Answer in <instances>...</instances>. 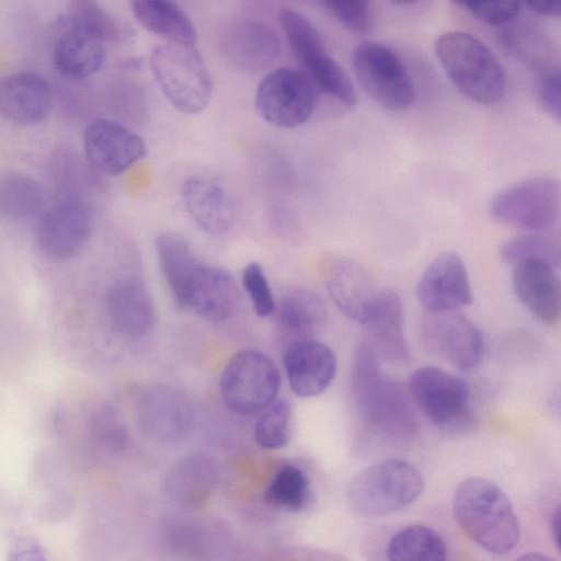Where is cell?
Returning a JSON list of instances; mask_svg holds the SVG:
<instances>
[{
	"mask_svg": "<svg viewBox=\"0 0 561 561\" xmlns=\"http://www.w3.org/2000/svg\"><path fill=\"white\" fill-rule=\"evenodd\" d=\"M156 249L163 278L181 309L208 321L233 316L240 294L226 270L203 261L175 232H161Z\"/></svg>",
	"mask_w": 561,
	"mask_h": 561,
	"instance_id": "1",
	"label": "cell"
},
{
	"mask_svg": "<svg viewBox=\"0 0 561 561\" xmlns=\"http://www.w3.org/2000/svg\"><path fill=\"white\" fill-rule=\"evenodd\" d=\"M352 392L359 417L374 435L398 445L413 438L416 419L407 391L382 373L379 357L365 340L354 354Z\"/></svg>",
	"mask_w": 561,
	"mask_h": 561,
	"instance_id": "2",
	"label": "cell"
},
{
	"mask_svg": "<svg viewBox=\"0 0 561 561\" xmlns=\"http://www.w3.org/2000/svg\"><path fill=\"white\" fill-rule=\"evenodd\" d=\"M456 522L489 552L504 554L519 540L520 526L506 493L494 482L472 477L458 484L451 501Z\"/></svg>",
	"mask_w": 561,
	"mask_h": 561,
	"instance_id": "3",
	"label": "cell"
},
{
	"mask_svg": "<svg viewBox=\"0 0 561 561\" xmlns=\"http://www.w3.org/2000/svg\"><path fill=\"white\" fill-rule=\"evenodd\" d=\"M435 53L462 95L483 105L502 100L506 90L503 68L480 39L465 32L450 31L436 39Z\"/></svg>",
	"mask_w": 561,
	"mask_h": 561,
	"instance_id": "4",
	"label": "cell"
},
{
	"mask_svg": "<svg viewBox=\"0 0 561 561\" xmlns=\"http://www.w3.org/2000/svg\"><path fill=\"white\" fill-rule=\"evenodd\" d=\"M423 489V477L412 463L385 459L353 478L347 489V503L358 515L381 516L409 506Z\"/></svg>",
	"mask_w": 561,
	"mask_h": 561,
	"instance_id": "5",
	"label": "cell"
},
{
	"mask_svg": "<svg viewBox=\"0 0 561 561\" xmlns=\"http://www.w3.org/2000/svg\"><path fill=\"white\" fill-rule=\"evenodd\" d=\"M152 75L168 101L184 114H197L211 95L209 70L195 46L167 42L150 55Z\"/></svg>",
	"mask_w": 561,
	"mask_h": 561,
	"instance_id": "6",
	"label": "cell"
},
{
	"mask_svg": "<svg viewBox=\"0 0 561 561\" xmlns=\"http://www.w3.org/2000/svg\"><path fill=\"white\" fill-rule=\"evenodd\" d=\"M279 21L296 59L316 89L346 106H354L357 103L355 87L346 71L329 55L316 26L301 13L289 9L279 12Z\"/></svg>",
	"mask_w": 561,
	"mask_h": 561,
	"instance_id": "7",
	"label": "cell"
},
{
	"mask_svg": "<svg viewBox=\"0 0 561 561\" xmlns=\"http://www.w3.org/2000/svg\"><path fill=\"white\" fill-rule=\"evenodd\" d=\"M560 184L548 175L514 183L499 191L489 204L491 217L500 224L527 231H545L560 214Z\"/></svg>",
	"mask_w": 561,
	"mask_h": 561,
	"instance_id": "8",
	"label": "cell"
},
{
	"mask_svg": "<svg viewBox=\"0 0 561 561\" xmlns=\"http://www.w3.org/2000/svg\"><path fill=\"white\" fill-rule=\"evenodd\" d=\"M279 386V370L272 358L256 350H244L225 366L220 393L230 411L250 415L264 410L275 399Z\"/></svg>",
	"mask_w": 561,
	"mask_h": 561,
	"instance_id": "9",
	"label": "cell"
},
{
	"mask_svg": "<svg viewBox=\"0 0 561 561\" xmlns=\"http://www.w3.org/2000/svg\"><path fill=\"white\" fill-rule=\"evenodd\" d=\"M352 59L359 84L375 102L393 111L411 106L415 98L413 82L391 48L365 42L355 48Z\"/></svg>",
	"mask_w": 561,
	"mask_h": 561,
	"instance_id": "10",
	"label": "cell"
},
{
	"mask_svg": "<svg viewBox=\"0 0 561 561\" xmlns=\"http://www.w3.org/2000/svg\"><path fill=\"white\" fill-rule=\"evenodd\" d=\"M317 92L305 71L287 67L276 68L259 83L255 108L268 124L278 128H294L311 116Z\"/></svg>",
	"mask_w": 561,
	"mask_h": 561,
	"instance_id": "11",
	"label": "cell"
},
{
	"mask_svg": "<svg viewBox=\"0 0 561 561\" xmlns=\"http://www.w3.org/2000/svg\"><path fill=\"white\" fill-rule=\"evenodd\" d=\"M408 392L424 416L439 427L457 428L469 421L468 385L453 374L420 367L409 378Z\"/></svg>",
	"mask_w": 561,
	"mask_h": 561,
	"instance_id": "12",
	"label": "cell"
},
{
	"mask_svg": "<svg viewBox=\"0 0 561 561\" xmlns=\"http://www.w3.org/2000/svg\"><path fill=\"white\" fill-rule=\"evenodd\" d=\"M421 340L433 356L460 370L476 368L483 356V339L476 324L459 310L426 311Z\"/></svg>",
	"mask_w": 561,
	"mask_h": 561,
	"instance_id": "13",
	"label": "cell"
},
{
	"mask_svg": "<svg viewBox=\"0 0 561 561\" xmlns=\"http://www.w3.org/2000/svg\"><path fill=\"white\" fill-rule=\"evenodd\" d=\"M91 231L90 206L78 195H70L42 215L36 227V241L48 257L67 260L83 249Z\"/></svg>",
	"mask_w": 561,
	"mask_h": 561,
	"instance_id": "14",
	"label": "cell"
},
{
	"mask_svg": "<svg viewBox=\"0 0 561 561\" xmlns=\"http://www.w3.org/2000/svg\"><path fill=\"white\" fill-rule=\"evenodd\" d=\"M319 274L336 307L358 323L365 320L383 289L365 267L343 255L322 257Z\"/></svg>",
	"mask_w": 561,
	"mask_h": 561,
	"instance_id": "15",
	"label": "cell"
},
{
	"mask_svg": "<svg viewBox=\"0 0 561 561\" xmlns=\"http://www.w3.org/2000/svg\"><path fill=\"white\" fill-rule=\"evenodd\" d=\"M84 153L96 172L115 176L127 171L146 154V144L139 135L123 124L98 118L83 131Z\"/></svg>",
	"mask_w": 561,
	"mask_h": 561,
	"instance_id": "16",
	"label": "cell"
},
{
	"mask_svg": "<svg viewBox=\"0 0 561 561\" xmlns=\"http://www.w3.org/2000/svg\"><path fill=\"white\" fill-rule=\"evenodd\" d=\"M51 60L64 77L83 80L96 73L106 59L105 43L66 14L51 27Z\"/></svg>",
	"mask_w": 561,
	"mask_h": 561,
	"instance_id": "17",
	"label": "cell"
},
{
	"mask_svg": "<svg viewBox=\"0 0 561 561\" xmlns=\"http://www.w3.org/2000/svg\"><path fill=\"white\" fill-rule=\"evenodd\" d=\"M416 297L425 311L459 310L472 302L466 266L455 252L437 255L416 284Z\"/></svg>",
	"mask_w": 561,
	"mask_h": 561,
	"instance_id": "18",
	"label": "cell"
},
{
	"mask_svg": "<svg viewBox=\"0 0 561 561\" xmlns=\"http://www.w3.org/2000/svg\"><path fill=\"white\" fill-rule=\"evenodd\" d=\"M106 309L114 330L127 339H142L154 329V301L144 280L136 275L119 278L110 287Z\"/></svg>",
	"mask_w": 561,
	"mask_h": 561,
	"instance_id": "19",
	"label": "cell"
},
{
	"mask_svg": "<svg viewBox=\"0 0 561 561\" xmlns=\"http://www.w3.org/2000/svg\"><path fill=\"white\" fill-rule=\"evenodd\" d=\"M284 366L293 392L302 398L325 391L336 374V357L324 343L302 337L286 350Z\"/></svg>",
	"mask_w": 561,
	"mask_h": 561,
	"instance_id": "20",
	"label": "cell"
},
{
	"mask_svg": "<svg viewBox=\"0 0 561 561\" xmlns=\"http://www.w3.org/2000/svg\"><path fill=\"white\" fill-rule=\"evenodd\" d=\"M49 82L32 71H20L0 79V114L13 124L32 126L44 122L53 108Z\"/></svg>",
	"mask_w": 561,
	"mask_h": 561,
	"instance_id": "21",
	"label": "cell"
},
{
	"mask_svg": "<svg viewBox=\"0 0 561 561\" xmlns=\"http://www.w3.org/2000/svg\"><path fill=\"white\" fill-rule=\"evenodd\" d=\"M138 414L145 434L160 443L181 439L193 422L188 400L178 390L165 386L152 387L142 393Z\"/></svg>",
	"mask_w": 561,
	"mask_h": 561,
	"instance_id": "22",
	"label": "cell"
},
{
	"mask_svg": "<svg viewBox=\"0 0 561 561\" xmlns=\"http://www.w3.org/2000/svg\"><path fill=\"white\" fill-rule=\"evenodd\" d=\"M513 266L512 284L518 300L541 322L556 324L561 311L557 267L538 259L524 260Z\"/></svg>",
	"mask_w": 561,
	"mask_h": 561,
	"instance_id": "23",
	"label": "cell"
},
{
	"mask_svg": "<svg viewBox=\"0 0 561 561\" xmlns=\"http://www.w3.org/2000/svg\"><path fill=\"white\" fill-rule=\"evenodd\" d=\"M185 208L205 232L226 233L237 217V201L219 180L208 175L188 178L182 188Z\"/></svg>",
	"mask_w": 561,
	"mask_h": 561,
	"instance_id": "24",
	"label": "cell"
},
{
	"mask_svg": "<svg viewBox=\"0 0 561 561\" xmlns=\"http://www.w3.org/2000/svg\"><path fill=\"white\" fill-rule=\"evenodd\" d=\"M365 341L379 358L391 363L405 362L410 350L404 339V310L401 298L383 288L376 304L360 323Z\"/></svg>",
	"mask_w": 561,
	"mask_h": 561,
	"instance_id": "25",
	"label": "cell"
},
{
	"mask_svg": "<svg viewBox=\"0 0 561 561\" xmlns=\"http://www.w3.org/2000/svg\"><path fill=\"white\" fill-rule=\"evenodd\" d=\"M220 47L228 62L249 72L265 68L280 49L275 32L256 21H239L229 25L221 35Z\"/></svg>",
	"mask_w": 561,
	"mask_h": 561,
	"instance_id": "26",
	"label": "cell"
},
{
	"mask_svg": "<svg viewBox=\"0 0 561 561\" xmlns=\"http://www.w3.org/2000/svg\"><path fill=\"white\" fill-rule=\"evenodd\" d=\"M136 20L170 43L195 46L196 31L188 14L174 0H130Z\"/></svg>",
	"mask_w": 561,
	"mask_h": 561,
	"instance_id": "27",
	"label": "cell"
},
{
	"mask_svg": "<svg viewBox=\"0 0 561 561\" xmlns=\"http://www.w3.org/2000/svg\"><path fill=\"white\" fill-rule=\"evenodd\" d=\"M216 482L213 463L204 457H188L176 463L165 479V491L176 503L197 507L210 496Z\"/></svg>",
	"mask_w": 561,
	"mask_h": 561,
	"instance_id": "28",
	"label": "cell"
},
{
	"mask_svg": "<svg viewBox=\"0 0 561 561\" xmlns=\"http://www.w3.org/2000/svg\"><path fill=\"white\" fill-rule=\"evenodd\" d=\"M278 319L286 331L302 339L324 323L327 308L323 300L313 291L293 288L279 302Z\"/></svg>",
	"mask_w": 561,
	"mask_h": 561,
	"instance_id": "29",
	"label": "cell"
},
{
	"mask_svg": "<svg viewBox=\"0 0 561 561\" xmlns=\"http://www.w3.org/2000/svg\"><path fill=\"white\" fill-rule=\"evenodd\" d=\"M390 560L442 561L446 559L447 547L443 537L424 525H410L397 531L388 542Z\"/></svg>",
	"mask_w": 561,
	"mask_h": 561,
	"instance_id": "30",
	"label": "cell"
},
{
	"mask_svg": "<svg viewBox=\"0 0 561 561\" xmlns=\"http://www.w3.org/2000/svg\"><path fill=\"white\" fill-rule=\"evenodd\" d=\"M45 198L41 184L21 173L0 178V216L8 219H26L38 214Z\"/></svg>",
	"mask_w": 561,
	"mask_h": 561,
	"instance_id": "31",
	"label": "cell"
},
{
	"mask_svg": "<svg viewBox=\"0 0 561 561\" xmlns=\"http://www.w3.org/2000/svg\"><path fill=\"white\" fill-rule=\"evenodd\" d=\"M309 495V480L304 470L294 465H284L267 485L264 500L274 507L299 512L308 503Z\"/></svg>",
	"mask_w": 561,
	"mask_h": 561,
	"instance_id": "32",
	"label": "cell"
},
{
	"mask_svg": "<svg viewBox=\"0 0 561 561\" xmlns=\"http://www.w3.org/2000/svg\"><path fill=\"white\" fill-rule=\"evenodd\" d=\"M542 231L514 237L500 249L502 261L514 265L524 260L538 259L551 263L557 268L560 265V241L558 238L543 234Z\"/></svg>",
	"mask_w": 561,
	"mask_h": 561,
	"instance_id": "33",
	"label": "cell"
},
{
	"mask_svg": "<svg viewBox=\"0 0 561 561\" xmlns=\"http://www.w3.org/2000/svg\"><path fill=\"white\" fill-rule=\"evenodd\" d=\"M65 14L105 44L122 37L117 21L96 0H69Z\"/></svg>",
	"mask_w": 561,
	"mask_h": 561,
	"instance_id": "34",
	"label": "cell"
},
{
	"mask_svg": "<svg viewBox=\"0 0 561 561\" xmlns=\"http://www.w3.org/2000/svg\"><path fill=\"white\" fill-rule=\"evenodd\" d=\"M262 411L254 427L256 444L265 449L285 446L290 435V402L284 398L274 399Z\"/></svg>",
	"mask_w": 561,
	"mask_h": 561,
	"instance_id": "35",
	"label": "cell"
},
{
	"mask_svg": "<svg viewBox=\"0 0 561 561\" xmlns=\"http://www.w3.org/2000/svg\"><path fill=\"white\" fill-rule=\"evenodd\" d=\"M345 28L365 34L373 25L371 0H318Z\"/></svg>",
	"mask_w": 561,
	"mask_h": 561,
	"instance_id": "36",
	"label": "cell"
},
{
	"mask_svg": "<svg viewBox=\"0 0 561 561\" xmlns=\"http://www.w3.org/2000/svg\"><path fill=\"white\" fill-rule=\"evenodd\" d=\"M242 284L259 317L273 313L275 309L273 293L265 272L259 263L252 262L244 267Z\"/></svg>",
	"mask_w": 561,
	"mask_h": 561,
	"instance_id": "37",
	"label": "cell"
},
{
	"mask_svg": "<svg viewBox=\"0 0 561 561\" xmlns=\"http://www.w3.org/2000/svg\"><path fill=\"white\" fill-rule=\"evenodd\" d=\"M465 7L486 24L505 25L518 14L520 0H468Z\"/></svg>",
	"mask_w": 561,
	"mask_h": 561,
	"instance_id": "38",
	"label": "cell"
},
{
	"mask_svg": "<svg viewBox=\"0 0 561 561\" xmlns=\"http://www.w3.org/2000/svg\"><path fill=\"white\" fill-rule=\"evenodd\" d=\"M537 98L543 111L560 121L561 83L558 68L551 67L542 72L537 83Z\"/></svg>",
	"mask_w": 561,
	"mask_h": 561,
	"instance_id": "39",
	"label": "cell"
},
{
	"mask_svg": "<svg viewBox=\"0 0 561 561\" xmlns=\"http://www.w3.org/2000/svg\"><path fill=\"white\" fill-rule=\"evenodd\" d=\"M527 7L535 13L558 18L561 13V0H525Z\"/></svg>",
	"mask_w": 561,
	"mask_h": 561,
	"instance_id": "40",
	"label": "cell"
},
{
	"mask_svg": "<svg viewBox=\"0 0 561 561\" xmlns=\"http://www.w3.org/2000/svg\"><path fill=\"white\" fill-rule=\"evenodd\" d=\"M551 534L558 549L560 550V506L556 507L550 520Z\"/></svg>",
	"mask_w": 561,
	"mask_h": 561,
	"instance_id": "41",
	"label": "cell"
},
{
	"mask_svg": "<svg viewBox=\"0 0 561 561\" xmlns=\"http://www.w3.org/2000/svg\"><path fill=\"white\" fill-rule=\"evenodd\" d=\"M389 1H391L396 4H399V5H410V4L419 2L420 0H389Z\"/></svg>",
	"mask_w": 561,
	"mask_h": 561,
	"instance_id": "42",
	"label": "cell"
},
{
	"mask_svg": "<svg viewBox=\"0 0 561 561\" xmlns=\"http://www.w3.org/2000/svg\"><path fill=\"white\" fill-rule=\"evenodd\" d=\"M524 559H539V560L547 559L548 560L549 558H547L545 556H539V554H536V556L535 554H528V556H525Z\"/></svg>",
	"mask_w": 561,
	"mask_h": 561,
	"instance_id": "43",
	"label": "cell"
},
{
	"mask_svg": "<svg viewBox=\"0 0 561 561\" xmlns=\"http://www.w3.org/2000/svg\"><path fill=\"white\" fill-rule=\"evenodd\" d=\"M453 1L465 7L468 0H453Z\"/></svg>",
	"mask_w": 561,
	"mask_h": 561,
	"instance_id": "44",
	"label": "cell"
}]
</instances>
